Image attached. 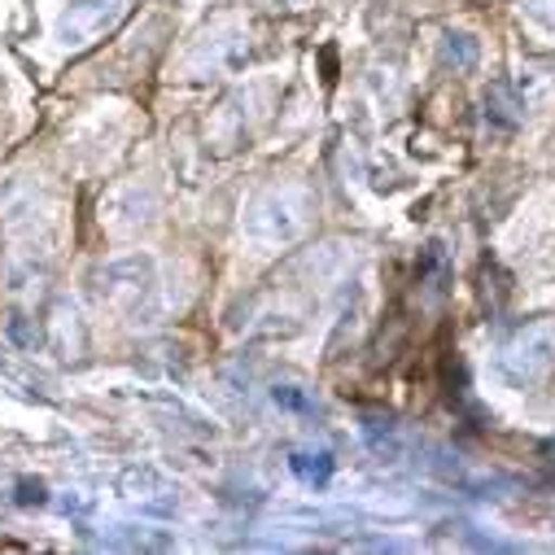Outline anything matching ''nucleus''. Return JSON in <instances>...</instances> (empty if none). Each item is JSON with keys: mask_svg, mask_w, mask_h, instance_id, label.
<instances>
[{"mask_svg": "<svg viewBox=\"0 0 555 555\" xmlns=\"http://www.w3.org/2000/svg\"><path fill=\"white\" fill-rule=\"evenodd\" d=\"M122 14H127V0H70L53 36L62 49H83V44L101 40Z\"/></svg>", "mask_w": 555, "mask_h": 555, "instance_id": "f257e3e1", "label": "nucleus"}, {"mask_svg": "<svg viewBox=\"0 0 555 555\" xmlns=\"http://www.w3.org/2000/svg\"><path fill=\"white\" fill-rule=\"evenodd\" d=\"M555 367V328L551 324H533L525 328L507 350H503V372L516 385H533Z\"/></svg>", "mask_w": 555, "mask_h": 555, "instance_id": "f03ea898", "label": "nucleus"}, {"mask_svg": "<svg viewBox=\"0 0 555 555\" xmlns=\"http://www.w3.org/2000/svg\"><path fill=\"white\" fill-rule=\"evenodd\" d=\"M302 223H307V210L294 193H267L245 215V228L258 241H294L302 232Z\"/></svg>", "mask_w": 555, "mask_h": 555, "instance_id": "7ed1b4c3", "label": "nucleus"}, {"mask_svg": "<svg viewBox=\"0 0 555 555\" xmlns=\"http://www.w3.org/2000/svg\"><path fill=\"white\" fill-rule=\"evenodd\" d=\"M154 289V262L150 258H127V262H114L96 275V294L122 311H135L141 298H150Z\"/></svg>", "mask_w": 555, "mask_h": 555, "instance_id": "20e7f679", "label": "nucleus"}, {"mask_svg": "<svg viewBox=\"0 0 555 555\" xmlns=\"http://www.w3.org/2000/svg\"><path fill=\"white\" fill-rule=\"evenodd\" d=\"M118 490H122L127 503H135V507L150 512V516H176V490L154 468H127L122 481H118Z\"/></svg>", "mask_w": 555, "mask_h": 555, "instance_id": "39448f33", "label": "nucleus"}, {"mask_svg": "<svg viewBox=\"0 0 555 555\" xmlns=\"http://www.w3.org/2000/svg\"><path fill=\"white\" fill-rule=\"evenodd\" d=\"M486 122L499 127V131H516L525 122V96L516 92V83L494 79L486 88Z\"/></svg>", "mask_w": 555, "mask_h": 555, "instance_id": "423d86ee", "label": "nucleus"}, {"mask_svg": "<svg viewBox=\"0 0 555 555\" xmlns=\"http://www.w3.org/2000/svg\"><path fill=\"white\" fill-rule=\"evenodd\" d=\"M289 473H294L302 486L324 490L328 477H333V455H328V451H294V455H289Z\"/></svg>", "mask_w": 555, "mask_h": 555, "instance_id": "0eeeda50", "label": "nucleus"}, {"mask_svg": "<svg viewBox=\"0 0 555 555\" xmlns=\"http://www.w3.org/2000/svg\"><path fill=\"white\" fill-rule=\"evenodd\" d=\"M477 57H481V49H477L473 36H464V31H447V36H442V62H447V66H455V70H473Z\"/></svg>", "mask_w": 555, "mask_h": 555, "instance_id": "6e6552de", "label": "nucleus"}, {"mask_svg": "<svg viewBox=\"0 0 555 555\" xmlns=\"http://www.w3.org/2000/svg\"><path fill=\"white\" fill-rule=\"evenodd\" d=\"M271 402L281 406V411H294V415H315V411H320L315 398H311L307 389H298V385H275V389H271Z\"/></svg>", "mask_w": 555, "mask_h": 555, "instance_id": "1a4fd4ad", "label": "nucleus"}, {"mask_svg": "<svg viewBox=\"0 0 555 555\" xmlns=\"http://www.w3.org/2000/svg\"><path fill=\"white\" fill-rule=\"evenodd\" d=\"M421 281H438V294H442V281H447V249H442V241L425 245V254H421Z\"/></svg>", "mask_w": 555, "mask_h": 555, "instance_id": "9d476101", "label": "nucleus"}, {"mask_svg": "<svg viewBox=\"0 0 555 555\" xmlns=\"http://www.w3.org/2000/svg\"><path fill=\"white\" fill-rule=\"evenodd\" d=\"M10 341L18 346V350H36L40 346V333H36V320H27V315H10Z\"/></svg>", "mask_w": 555, "mask_h": 555, "instance_id": "9b49d317", "label": "nucleus"}, {"mask_svg": "<svg viewBox=\"0 0 555 555\" xmlns=\"http://www.w3.org/2000/svg\"><path fill=\"white\" fill-rule=\"evenodd\" d=\"M14 503H18V507H44V503H49V490H44V481H31V477H23V481L14 486Z\"/></svg>", "mask_w": 555, "mask_h": 555, "instance_id": "f8f14e48", "label": "nucleus"}]
</instances>
